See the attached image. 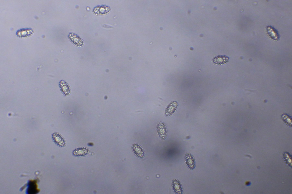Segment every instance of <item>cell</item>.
<instances>
[{"instance_id": "obj_17", "label": "cell", "mask_w": 292, "mask_h": 194, "mask_svg": "<svg viewBox=\"0 0 292 194\" xmlns=\"http://www.w3.org/2000/svg\"><path fill=\"white\" fill-rule=\"evenodd\" d=\"M246 185L247 186H249L251 184V182L250 181H246L245 183Z\"/></svg>"}, {"instance_id": "obj_8", "label": "cell", "mask_w": 292, "mask_h": 194, "mask_svg": "<svg viewBox=\"0 0 292 194\" xmlns=\"http://www.w3.org/2000/svg\"><path fill=\"white\" fill-rule=\"evenodd\" d=\"M178 106V102L176 101L171 102L167 107L165 112L166 116L169 117L173 114L175 111Z\"/></svg>"}, {"instance_id": "obj_6", "label": "cell", "mask_w": 292, "mask_h": 194, "mask_svg": "<svg viewBox=\"0 0 292 194\" xmlns=\"http://www.w3.org/2000/svg\"><path fill=\"white\" fill-rule=\"evenodd\" d=\"M111 11L109 6L106 5H98L94 7L93 13L97 15H105L108 14Z\"/></svg>"}, {"instance_id": "obj_13", "label": "cell", "mask_w": 292, "mask_h": 194, "mask_svg": "<svg viewBox=\"0 0 292 194\" xmlns=\"http://www.w3.org/2000/svg\"><path fill=\"white\" fill-rule=\"evenodd\" d=\"M172 187L174 191L176 194H182L183 189L182 185L177 179H174L172 182Z\"/></svg>"}, {"instance_id": "obj_16", "label": "cell", "mask_w": 292, "mask_h": 194, "mask_svg": "<svg viewBox=\"0 0 292 194\" xmlns=\"http://www.w3.org/2000/svg\"><path fill=\"white\" fill-rule=\"evenodd\" d=\"M283 158L286 164L290 166H291V155L288 152H285L283 154Z\"/></svg>"}, {"instance_id": "obj_7", "label": "cell", "mask_w": 292, "mask_h": 194, "mask_svg": "<svg viewBox=\"0 0 292 194\" xmlns=\"http://www.w3.org/2000/svg\"><path fill=\"white\" fill-rule=\"evenodd\" d=\"M68 37L70 41L78 47H81L84 44L82 38L78 35L73 33H69Z\"/></svg>"}, {"instance_id": "obj_12", "label": "cell", "mask_w": 292, "mask_h": 194, "mask_svg": "<svg viewBox=\"0 0 292 194\" xmlns=\"http://www.w3.org/2000/svg\"><path fill=\"white\" fill-rule=\"evenodd\" d=\"M89 151L87 148L84 147H79L75 148L72 152L73 155L77 157L84 156L88 155Z\"/></svg>"}, {"instance_id": "obj_14", "label": "cell", "mask_w": 292, "mask_h": 194, "mask_svg": "<svg viewBox=\"0 0 292 194\" xmlns=\"http://www.w3.org/2000/svg\"><path fill=\"white\" fill-rule=\"evenodd\" d=\"M59 86L61 91L65 96L68 95L70 93V89L68 84L64 80H60Z\"/></svg>"}, {"instance_id": "obj_4", "label": "cell", "mask_w": 292, "mask_h": 194, "mask_svg": "<svg viewBox=\"0 0 292 194\" xmlns=\"http://www.w3.org/2000/svg\"><path fill=\"white\" fill-rule=\"evenodd\" d=\"M37 180H30L27 183V188L26 193L29 194H35L38 193L40 190L37 188Z\"/></svg>"}, {"instance_id": "obj_9", "label": "cell", "mask_w": 292, "mask_h": 194, "mask_svg": "<svg viewBox=\"0 0 292 194\" xmlns=\"http://www.w3.org/2000/svg\"><path fill=\"white\" fill-rule=\"evenodd\" d=\"M33 32L32 28H23L17 30L16 32V34L19 37L26 38L31 36Z\"/></svg>"}, {"instance_id": "obj_1", "label": "cell", "mask_w": 292, "mask_h": 194, "mask_svg": "<svg viewBox=\"0 0 292 194\" xmlns=\"http://www.w3.org/2000/svg\"><path fill=\"white\" fill-rule=\"evenodd\" d=\"M266 30L267 34L271 38L275 41L279 40L280 34L277 30L274 27L271 25L267 26Z\"/></svg>"}, {"instance_id": "obj_3", "label": "cell", "mask_w": 292, "mask_h": 194, "mask_svg": "<svg viewBox=\"0 0 292 194\" xmlns=\"http://www.w3.org/2000/svg\"><path fill=\"white\" fill-rule=\"evenodd\" d=\"M52 138L54 142L58 146L63 147L66 145V142L64 138L58 132H55L52 134Z\"/></svg>"}, {"instance_id": "obj_15", "label": "cell", "mask_w": 292, "mask_h": 194, "mask_svg": "<svg viewBox=\"0 0 292 194\" xmlns=\"http://www.w3.org/2000/svg\"><path fill=\"white\" fill-rule=\"evenodd\" d=\"M281 119L284 123L287 126L292 127V117L289 115L284 113L281 116Z\"/></svg>"}, {"instance_id": "obj_11", "label": "cell", "mask_w": 292, "mask_h": 194, "mask_svg": "<svg viewBox=\"0 0 292 194\" xmlns=\"http://www.w3.org/2000/svg\"><path fill=\"white\" fill-rule=\"evenodd\" d=\"M133 151L135 155L138 158H143L144 157L145 154L142 147L137 144H134L132 146Z\"/></svg>"}, {"instance_id": "obj_5", "label": "cell", "mask_w": 292, "mask_h": 194, "mask_svg": "<svg viewBox=\"0 0 292 194\" xmlns=\"http://www.w3.org/2000/svg\"><path fill=\"white\" fill-rule=\"evenodd\" d=\"M184 161L186 166L189 170H192L195 168V160L194 156L191 153H188L185 154Z\"/></svg>"}, {"instance_id": "obj_2", "label": "cell", "mask_w": 292, "mask_h": 194, "mask_svg": "<svg viewBox=\"0 0 292 194\" xmlns=\"http://www.w3.org/2000/svg\"><path fill=\"white\" fill-rule=\"evenodd\" d=\"M156 129L159 136L162 140H165L167 137V130L165 124L160 122L157 124Z\"/></svg>"}, {"instance_id": "obj_10", "label": "cell", "mask_w": 292, "mask_h": 194, "mask_svg": "<svg viewBox=\"0 0 292 194\" xmlns=\"http://www.w3.org/2000/svg\"><path fill=\"white\" fill-rule=\"evenodd\" d=\"M229 60V58L226 55H218L213 58L212 61L215 64L221 65L227 63Z\"/></svg>"}]
</instances>
